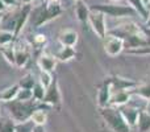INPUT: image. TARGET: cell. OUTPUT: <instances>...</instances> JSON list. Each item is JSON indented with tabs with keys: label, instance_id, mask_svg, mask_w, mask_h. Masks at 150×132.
Returning <instances> with one entry per match:
<instances>
[{
	"label": "cell",
	"instance_id": "cell-20",
	"mask_svg": "<svg viewBox=\"0 0 150 132\" xmlns=\"http://www.w3.org/2000/svg\"><path fill=\"white\" fill-rule=\"evenodd\" d=\"M130 95H138L144 99H150V82L144 83V85H137L136 87L129 90Z\"/></svg>",
	"mask_w": 150,
	"mask_h": 132
},
{
	"label": "cell",
	"instance_id": "cell-36",
	"mask_svg": "<svg viewBox=\"0 0 150 132\" xmlns=\"http://www.w3.org/2000/svg\"><path fill=\"white\" fill-rule=\"evenodd\" d=\"M5 8H7V5L4 4V1H3V0H0V13H4Z\"/></svg>",
	"mask_w": 150,
	"mask_h": 132
},
{
	"label": "cell",
	"instance_id": "cell-7",
	"mask_svg": "<svg viewBox=\"0 0 150 132\" xmlns=\"http://www.w3.org/2000/svg\"><path fill=\"white\" fill-rule=\"evenodd\" d=\"M30 12H32V5L30 4H23L18 8V15H17V21H16V28H15V37L17 39L18 34L21 33V31L24 29V26L26 25L29 17H30Z\"/></svg>",
	"mask_w": 150,
	"mask_h": 132
},
{
	"label": "cell",
	"instance_id": "cell-29",
	"mask_svg": "<svg viewBox=\"0 0 150 132\" xmlns=\"http://www.w3.org/2000/svg\"><path fill=\"white\" fill-rule=\"evenodd\" d=\"M54 77H53V73L46 71V70H41L40 69V82L45 86V88H47L50 86V83L53 82Z\"/></svg>",
	"mask_w": 150,
	"mask_h": 132
},
{
	"label": "cell",
	"instance_id": "cell-11",
	"mask_svg": "<svg viewBox=\"0 0 150 132\" xmlns=\"http://www.w3.org/2000/svg\"><path fill=\"white\" fill-rule=\"evenodd\" d=\"M121 111L122 116L124 119L127 120V123L130 126V127H136L137 126V120H138V115H140L141 110L134 108V107H127V106H122L120 108Z\"/></svg>",
	"mask_w": 150,
	"mask_h": 132
},
{
	"label": "cell",
	"instance_id": "cell-22",
	"mask_svg": "<svg viewBox=\"0 0 150 132\" xmlns=\"http://www.w3.org/2000/svg\"><path fill=\"white\" fill-rule=\"evenodd\" d=\"M30 120L36 126H45L47 122V112L44 108H37L34 110V112L32 114Z\"/></svg>",
	"mask_w": 150,
	"mask_h": 132
},
{
	"label": "cell",
	"instance_id": "cell-39",
	"mask_svg": "<svg viewBox=\"0 0 150 132\" xmlns=\"http://www.w3.org/2000/svg\"><path fill=\"white\" fill-rule=\"evenodd\" d=\"M32 1H33V0H21L23 4H32Z\"/></svg>",
	"mask_w": 150,
	"mask_h": 132
},
{
	"label": "cell",
	"instance_id": "cell-40",
	"mask_svg": "<svg viewBox=\"0 0 150 132\" xmlns=\"http://www.w3.org/2000/svg\"><path fill=\"white\" fill-rule=\"evenodd\" d=\"M146 25H148L149 28H150V13H149V19H148V20H146Z\"/></svg>",
	"mask_w": 150,
	"mask_h": 132
},
{
	"label": "cell",
	"instance_id": "cell-35",
	"mask_svg": "<svg viewBox=\"0 0 150 132\" xmlns=\"http://www.w3.org/2000/svg\"><path fill=\"white\" fill-rule=\"evenodd\" d=\"M32 132H46V131H45L44 126H36V124H34L33 131H32Z\"/></svg>",
	"mask_w": 150,
	"mask_h": 132
},
{
	"label": "cell",
	"instance_id": "cell-6",
	"mask_svg": "<svg viewBox=\"0 0 150 132\" xmlns=\"http://www.w3.org/2000/svg\"><path fill=\"white\" fill-rule=\"evenodd\" d=\"M42 102L52 107L59 106L61 102H62V95H61V90H59V85H58V79L54 75V79L50 83V86L46 88L45 91V96L42 99Z\"/></svg>",
	"mask_w": 150,
	"mask_h": 132
},
{
	"label": "cell",
	"instance_id": "cell-28",
	"mask_svg": "<svg viewBox=\"0 0 150 132\" xmlns=\"http://www.w3.org/2000/svg\"><path fill=\"white\" fill-rule=\"evenodd\" d=\"M16 122L13 119H0V132H15Z\"/></svg>",
	"mask_w": 150,
	"mask_h": 132
},
{
	"label": "cell",
	"instance_id": "cell-38",
	"mask_svg": "<svg viewBox=\"0 0 150 132\" xmlns=\"http://www.w3.org/2000/svg\"><path fill=\"white\" fill-rule=\"evenodd\" d=\"M145 111L148 112V114L150 115V99L148 101V104H146V108H145Z\"/></svg>",
	"mask_w": 150,
	"mask_h": 132
},
{
	"label": "cell",
	"instance_id": "cell-32",
	"mask_svg": "<svg viewBox=\"0 0 150 132\" xmlns=\"http://www.w3.org/2000/svg\"><path fill=\"white\" fill-rule=\"evenodd\" d=\"M127 53H132V54H149L150 53V45H144V46L137 48H130V49H125Z\"/></svg>",
	"mask_w": 150,
	"mask_h": 132
},
{
	"label": "cell",
	"instance_id": "cell-10",
	"mask_svg": "<svg viewBox=\"0 0 150 132\" xmlns=\"http://www.w3.org/2000/svg\"><path fill=\"white\" fill-rule=\"evenodd\" d=\"M109 82H111V87L112 90L116 91H122V90H130V88L136 87L138 85L137 82L132 79H127V78H121V77H111L108 78Z\"/></svg>",
	"mask_w": 150,
	"mask_h": 132
},
{
	"label": "cell",
	"instance_id": "cell-17",
	"mask_svg": "<svg viewBox=\"0 0 150 132\" xmlns=\"http://www.w3.org/2000/svg\"><path fill=\"white\" fill-rule=\"evenodd\" d=\"M0 53L3 54V57L5 58V61H7L9 65L15 66V64H16V48H15V42L1 46V48H0Z\"/></svg>",
	"mask_w": 150,
	"mask_h": 132
},
{
	"label": "cell",
	"instance_id": "cell-24",
	"mask_svg": "<svg viewBox=\"0 0 150 132\" xmlns=\"http://www.w3.org/2000/svg\"><path fill=\"white\" fill-rule=\"evenodd\" d=\"M29 57H30V54H29V52L26 49H16V64L15 66L17 67H24L28 64L29 61Z\"/></svg>",
	"mask_w": 150,
	"mask_h": 132
},
{
	"label": "cell",
	"instance_id": "cell-43",
	"mask_svg": "<svg viewBox=\"0 0 150 132\" xmlns=\"http://www.w3.org/2000/svg\"><path fill=\"white\" fill-rule=\"evenodd\" d=\"M149 1H150V0H149Z\"/></svg>",
	"mask_w": 150,
	"mask_h": 132
},
{
	"label": "cell",
	"instance_id": "cell-2",
	"mask_svg": "<svg viewBox=\"0 0 150 132\" xmlns=\"http://www.w3.org/2000/svg\"><path fill=\"white\" fill-rule=\"evenodd\" d=\"M63 12L62 7H61V3H55V4H49V3H45L42 5L37 8H32L30 12V20H32V26L34 29L40 28V26L45 25L46 23L57 19L58 16H61Z\"/></svg>",
	"mask_w": 150,
	"mask_h": 132
},
{
	"label": "cell",
	"instance_id": "cell-14",
	"mask_svg": "<svg viewBox=\"0 0 150 132\" xmlns=\"http://www.w3.org/2000/svg\"><path fill=\"white\" fill-rule=\"evenodd\" d=\"M91 8L83 0H75V16L80 23H87Z\"/></svg>",
	"mask_w": 150,
	"mask_h": 132
},
{
	"label": "cell",
	"instance_id": "cell-15",
	"mask_svg": "<svg viewBox=\"0 0 150 132\" xmlns=\"http://www.w3.org/2000/svg\"><path fill=\"white\" fill-rule=\"evenodd\" d=\"M57 58L53 57V56H47L44 54L37 60V65L41 70H46V71L53 73L55 70V66H57Z\"/></svg>",
	"mask_w": 150,
	"mask_h": 132
},
{
	"label": "cell",
	"instance_id": "cell-27",
	"mask_svg": "<svg viewBox=\"0 0 150 132\" xmlns=\"http://www.w3.org/2000/svg\"><path fill=\"white\" fill-rule=\"evenodd\" d=\"M15 40H16V37H15V34H13V32L0 29V46L12 44V42H15Z\"/></svg>",
	"mask_w": 150,
	"mask_h": 132
},
{
	"label": "cell",
	"instance_id": "cell-5",
	"mask_svg": "<svg viewBox=\"0 0 150 132\" xmlns=\"http://www.w3.org/2000/svg\"><path fill=\"white\" fill-rule=\"evenodd\" d=\"M88 23H90L92 31L99 39L104 40L107 36V26H105V15L100 11L91 9L88 16Z\"/></svg>",
	"mask_w": 150,
	"mask_h": 132
},
{
	"label": "cell",
	"instance_id": "cell-23",
	"mask_svg": "<svg viewBox=\"0 0 150 132\" xmlns=\"http://www.w3.org/2000/svg\"><path fill=\"white\" fill-rule=\"evenodd\" d=\"M137 127L140 132H149L150 131V115L146 111H140L137 120Z\"/></svg>",
	"mask_w": 150,
	"mask_h": 132
},
{
	"label": "cell",
	"instance_id": "cell-3",
	"mask_svg": "<svg viewBox=\"0 0 150 132\" xmlns=\"http://www.w3.org/2000/svg\"><path fill=\"white\" fill-rule=\"evenodd\" d=\"M101 116L109 128L113 132H132V127L124 119L120 108L107 106L101 108Z\"/></svg>",
	"mask_w": 150,
	"mask_h": 132
},
{
	"label": "cell",
	"instance_id": "cell-37",
	"mask_svg": "<svg viewBox=\"0 0 150 132\" xmlns=\"http://www.w3.org/2000/svg\"><path fill=\"white\" fill-rule=\"evenodd\" d=\"M45 3H49V4H55V3H61V0H44Z\"/></svg>",
	"mask_w": 150,
	"mask_h": 132
},
{
	"label": "cell",
	"instance_id": "cell-33",
	"mask_svg": "<svg viewBox=\"0 0 150 132\" xmlns=\"http://www.w3.org/2000/svg\"><path fill=\"white\" fill-rule=\"evenodd\" d=\"M46 41H47V37L44 33H37L33 36V44L36 46H44L46 44Z\"/></svg>",
	"mask_w": 150,
	"mask_h": 132
},
{
	"label": "cell",
	"instance_id": "cell-9",
	"mask_svg": "<svg viewBox=\"0 0 150 132\" xmlns=\"http://www.w3.org/2000/svg\"><path fill=\"white\" fill-rule=\"evenodd\" d=\"M111 91H112V87H111V82L109 79L107 78L105 81L103 82V85L100 86L98 91V104L100 108L103 107H107L109 104V99H111Z\"/></svg>",
	"mask_w": 150,
	"mask_h": 132
},
{
	"label": "cell",
	"instance_id": "cell-42",
	"mask_svg": "<svg viewBox=\"0 0 150 132\" xmlns=\"http://www.w3.org/2000/svg\"><path fill=\"white\" fill-rule=\"evenodd\" d=\"M115 1H117V0H115Z\"/></svg>",
	"mask_w": 150,
	"mask_h": 132
},
{
	"label": "cell",
	"instance_id": "cell-8",
	"mask_svg": "<svg viewBox=\"0 0 150 132\" xmlns=\"http://www.w3.org/2000/svg\"><path fill=\"white\" fill-rule=\"evenodd\" d=\"M124 40L120 39V37L116 36H111L104 44V50L108 56L111 57H115V56L120 54V53L124 50Z\"/></svg>",
	"mask_w": 150,
	"mask_h": 132
},
{
	"label": "cell",
	"instance_id": "cell-13",
	"mask_svg": "<svg viewBox=\"0 0 150 132\" xmlns=\"http://www.w3.org/2000/svg\"><path fill=\"white\" fill-rule=\"evenodd\" d=\"M58 41H59V44L62 46H75L78 42V33L73 29L63 31L58 36Z\"/></svg>",
	"mask_w": 150,
	"mask_h": 132
},
{
	"label": "cell",
	"instance_id": "cell-34",
	"mask_svg": "<svg viewBox=\"0 0 150 132\" xmlns=\"http://www.w3.org/2000/svg\"><path fill=\"white\" fill-rule=\"evenodd\" d=\"M3 1L7 7H16V4H17V0H3Z\"/></svg>",
	"mask_w": 150,
	"mask_h": 132
},
{
	"label": "cell",
	"instance_id": "cell-30",
	"mask_svg": "<svg viewBox=\"0 0 150 132\" xmlns=\"http://www.w3.org/2000/svg\"><path fill=\"white\" fill-rule=\"evenodd\" d=\"M34 127V123L32 120H26L23 123H16V130L15 132H32Z\"/></svg>",
	"mask_w": 150,
	"mask_h": 132
},
{
	"label": "cell",
	"instance_id": "cell-41",
	"mask_svg": "<svg viewBox=\"0 0 150 132\" xmlns=\"http://www.w3.org/2000/svg\"><path fill=\"white\" fill-rule=\"evenodd\" d=\"M1 17H3V13H0V20H1Z\"/></svg>",
	"mask_w": 150,
	"mask_h": 132
},
{
	"label": "cell",
	"instance_id": "cell-1",
	"mask_svg": "<svg viewBox=\"0 0 150 132\" xmlns=\"http://www.w3.org/2000/svg\"><path fill=\"white\" fill-rule=\"evenodd\" d=\"M5 107H7L8 112L11 115V119H13L16 123H23L26 120H30V116L34 112V110L44 108L47 111L52 106L44 103V102L34 101V99H30V101L13 99V101L5 102Z\"/></svg>",
	"mask_w": 150,
	"mask_h": 132
},
{
	"label": "cell",
	"instance_id": "cell-26",
	"mask_svg": "<svg viewBox=\"0 0 150 132\" xmlns=\"http://www.w3.org/2000/svg\"><path fill=\"white\" fill-rule=\"evenodd\" d=\"M32 91H33V99L34 101L42 102V99H44V96H45V91H46V88H45V86L42 85L40 81L34 83Z\"/></svg>",
	"mask_w": 150,
	"mask_h": 132
},
{
	"label": "cell",
	"instance_id": "cell-18",
	"mask_svg": "<svg viewBox=\"0 0 150 132\" xmlns=\"http://www.w3.org/2000/svg\"><path fill=\"white\" fill-rule=\"evenodd\" d=\"M75 57H76V52H75L74 46H62L61 50H58V53L55 54V58L58 61H62V62L71 61Z\"/></svg>",
	"mask_w": 150,
	"mask_h": 132
},
{
	"label": "cell",
	"instance_id": "cell-21",
	"mask_svg": "<svg viewBox=\"0 0 150 132\" xmlns=\"http://www.w3.org/2000/svg\"><path fill=\"white\" fill-rule=\"evenodd\" d=\"M128 3L130 4V7L134 8L138 16H141L145 21L148 20L149 19V11H148V8H146V5L144 4L142 0H128Z\"/></svg>",
	"mask_w": 150,
	"mask_h": 132
},
{
	"label": "cell",
	"instance_id": "cell-12",
	"mask_svg": "<svg viewBox=\"0 0 150 132\" xmlns=\"http://www.w3.org/2000/svg\"><path fill=\"white\" fill-rule=\"evenodd\" d=\"M17 15H18V9L15 11V12H12V13H8V15H3L1 20H0V28H1L3 31L15 32Z\"/></svg>",
	"mask_w": 150,
	"mask_h": 132
},
{
	"label": "cell",
	"instance_id": "cell-16",
	"mask_svg": "<svg viewBox=\"0 0 150 132\" xmlns=\"http://www.w3.org/2000/svg\"><path fill=\"white\" fill-rule=\"evenodd\" d=\"M130 98V93L129 90H122V91H117L115 95H111L109 99V104L108 106H124L125 103L129 102Z\"/></svg>",
	"mask_w": 150,
	"mask_h": 132
},
{
	"label": "cell",
	"instance_id": "cell-4",
	"mask_svg": "<svg viewBox=\"0 0 150 132\" xmlns=\"http://www.w3.org/2000/svg\"><path fill=\"white\" fill-rule=\"evenodd\" d=\"M91 9H96L103 12L104 15L111 17H127V16L137 15L136 9L130 5H117V4H98L91 5Z\"/></svg>",
	"mask_w": 150,
	"mask_h": 132
},
{
	"label": "cell",
	"instance_id": "cell-19",
	"mask_svg": "<svg viewBox=\"0 0 150 132\" xmlns=\"http://www.w3.org/2000/svg\"><path fill=\"white\" fill-rule=\"evenodd\" d=\"M18 90H20V86H18L17 83H16V85L9 86V87L4 88L3 91H0V99H1L3 102L13 101V99H16V96H17Z\"/></svg>",
	"mask_w": 150,
	"mask_h": 132
},
{
	"label": "cell",
	"instance_id": "cell-25",
	"mask_svg": "<svg viewBox=\"0 0 150 132\" xmlns=\"http://www.w3.org/2000/svg\"><path fill=\"white\" fill-rule=\"evenodd\" d=\"M36 82H37V81L34 79L33 74H30V73H26L25 75H23V77L18 79L17 85L20 86V88H29V90H32Z\"/></svg>",
	"mask_w": 150,
	"mask_h": 132
},
{
	"label": "cell",
	"instance_id": "cell-31",
	"mask_svg": "<svg viewBox=\"0 0 150 132\" xmlns=\"http://www.w3.org/2000/svg\"><path fill=\"white\" fill-rule=\"evenodd\" d=\"M16 99H18V101H30V99H33V91L29 90V88H20Z\"/></svg>",
	"mask_w": 150,
	"mask_h": 132
}]
</instances>
